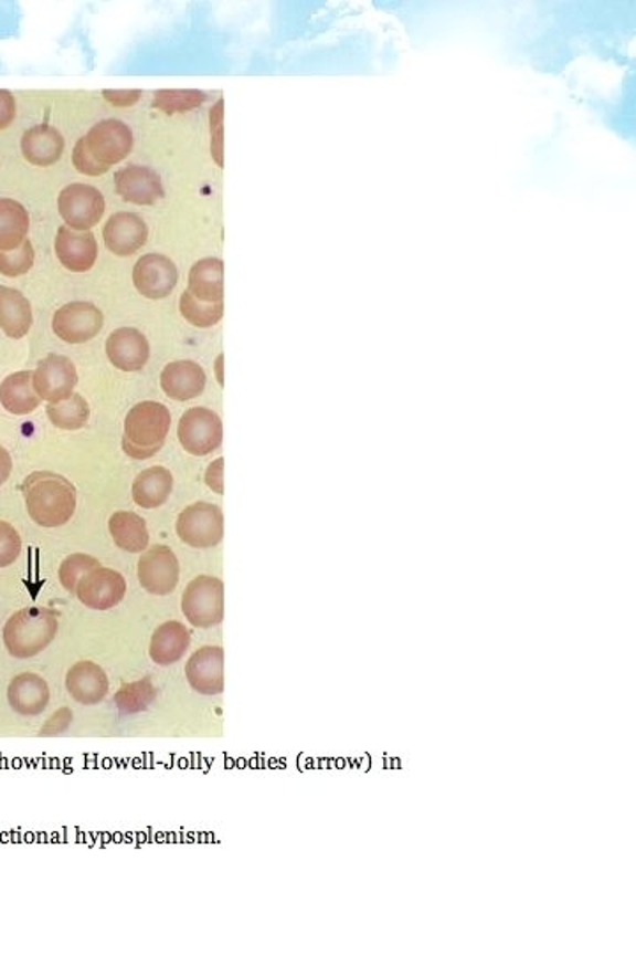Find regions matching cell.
Listing matches in <instances>:
<instances>
[{
    "mask_svg": "<svg viewBox=\"0 0 636 955\" xmlns=\"http://www.w3.org/2000/svg\"><path fill=\"white\" fill-rule=\"evenodd\" d=\"M46 414L57 429L80 430L87 424L91 407L82 395L71 393L61 402L49 403Z\"/></svg>",
    "mask_w": 636,
    "mask_h": 955,
    "instance_id": "obj_30",
    "label": "cell"
},
{
    "mask_svg": "<svg viewBox=\"0 0 636 955\" xmlns=\"http://www.w3.org/2000/svg\"><path fill=\"white\" fill-rule=\"evenodd\" d=\"M223 261L208 256L191 267L188 291L203 303H223Z\"/></svg>",
    "mask_w": 636,
    "mask_h": 955,
    "instance_id": "obj_26",
    "label": "cell"
},
{
    "mask_svg": "<svg viewBox=\"0 0 636 955\" xmlns=\"http://www.w3.org/2000/svg\"><path fill=\"white\" fill-rule=\"evenodd\" d=\"M32 326L31 303L22 292L0 285V329L9 338H22Z\"/></svg>",
    "mask_w": 636,
    "mask_h": 955,
    "instance_id": "obj_27",
    "label": "cell"
},
{
    "mask_svg": "<svg viewBox=\"0 0 636 955\" xmlns=\"http://www.w3.org/2000/svg\"><path fill=\"white\" fill-rule=\"evenodd\" d=\"M223 468H225V460L216 459L209 465L208 471H205V483L216 494H223V491H225L223 489Z\"/></svg>",
    "mask_w": 636,
    "mask_h": 955,
    "instance_id": "obj_42",
    "label": "cell"
},
{
    "mask_svg": "<svg viewBox=\"0 0 636 955\" xmlns=\"http://www.w3.org/2000/svg\"><path fill=\"white\" fill-rule=\"evenodd\" d=\"M59 212L70 229L85 232L105 214V197L94 186L73 182L59 195Z\"/></svg>",
    "mask_w": 636,
    "mask_h": 955,
    "instance_id": "obj_6",
    "label": "cell"
},
{
    "mask_svg": "<svg viewBox=\"0 0 636 955\" xmlns=\"http://www.w3.org/2000/svg\"><path fill=\"white\" fill-rule=\"evenodd\" d=\"M126 579L119 571L97 566L85 575L76 588V597L85 607L93 610H108L119 606L126 595Z\"/></svg>",
    "mask_w": 636,
    "mask_h": 955,
    "instance_id": "obj_13",
    "label": "cell"
},
{
    "mask_svg": "<svg viewBox=\"0 0 636 955\" xmlns=\"http://www.w3.org/2000/svg\"><path fill=\"white\" fill-rule=\"evenodd\" d=\"M186 680L200 695H220L225 690V651L203 646L186 663Z\"/></svg>",
    "mask_w": 636,
    "mask_h": 955,
    "instance_id": "obj_12",
    "label": "cell"
},
{
    "mask_svg": "<svg viewBox=\"0 0 636 955\" xmlns=\"http://www.w3.org/2000/svg\"><path fill=\"white\" fill-rule=\"evenodd\" d=\"M55 253L66 270L85 273L96 264L97 243L93 232H80L64 225L55 238Z\"/></svg>",
    "mask_w": 636,
    "mask_h": 955,
    "instance_id": "obj_18",
    "label": "cell"
},
{
    "mask_svg": "<svg viewBox=\"0 0 636 955\" xmlns=\"http://www.w3.org/2000/svg\"><path fill=\"white\" fill-rule=\"evenodd\" d=\"M179 441L190 455L205 456L220 448L223 423L220 416L205 407H193L179 421Z\"/></svg>",
    "mask_w": 636,
    "mask_h": 955,
    "instance_id": "obj_7",
    "label": "cell"
},
{
    "mask_svg": "<svg viewBox=\"0 0 636 955\" xmlns=\"http://www.w3.org/2000/svg\"><path fill=\"white\" fill-rule=\"evenodd\" d=\"M115 190L126 202L152 206L163 197V185L155 170L141 165H129L115 174Z\"/></svg>",
    "mask_w": 636,
    "mask_h": 955,
    "instance_id": "obj_15",
    "label": "cell"
},
{
    "mask_svg": "<svg viewBox=\"0 0 636 955\" xmlns=\"http://www.w3.org/2000/svg\"><path fill=\"white\" fill-rule=\"evenodd\" d=\"M17 115V103H14L13 94L0 88V129L8 128L9 124L13 123Z\"/></svg>",
    "mask_w": 636,
    "mask_h": 955,
    "instance_id": "obj_41",
    "label": "cell"
},
{
    "mask_svg": "<svg viewBox=\"0 0 636 955\" xmlns=\"http://www.w3.org/2000/svg\"><path fill=\"white\" fill-rule=\"evenodd\" d=\"M137 574L141 588L156 597H165L177 588L181 568L172 548L155 545L141 554Z\"/></svg>",
    "mask_w": 636,
    "mask_h": 955,
    "instance_id": "obj_8",
    "label": "cell"
},
{
    "mask_svg": "<svg viewBox=\"0 0 636 955\" xmlns=\"http://www.w3.org/2000/svg\"><path fill=\"white\" fill-rule=\"evenodd\" d=\"M184 618L197 628H212L225 618V586L212 575H200L186 586L181 598Z\"/></svg>",
    "mask_w": 636,
    "mask_h": 955,
    "instance_id": "obj_4",
    "label": "cell"
},
{
    "mask_svg": "<svg viewBox=\"0 0 636 955\" xmlns=\"http://www.w3.org/2000/svg\"><path fill=\"white\" fill-rule=\"evenodd\" d=\"M71 722H73V713H71L70 707H61V710H57V712L50 716L49 721L44 722L40 734L41 736L64 734L70 730Z\"/></svg>",
    "mask_w": 636,
    "mask_h": 955,
    "instance_id": "obj_39",
    "label": "cell"
},
{
    "mask_svg": "<svg viewBox=\"0 0 636 955\" xmlns=\"http://www.w3.org/2000/svg\"><path fill=\"white\" fill-rule=\"evenodd\" d=\"M73 165H75L76 170L80 174H85V176H103V174L108 172V168L102 167V165L97 164L96 159L93 158V155L88 153L87 147H85L84 138H80L76 141L75 149H73Z\"/></svg>",
    "mask_w": 636,
    "mask_h": 955,
    "instance_id": "obj_38",
    "label": "cell"
},
{
    "mask_svg": "<svg viewBox=\"0 0 636 955\" xmlns=\"http://www.w3.org/2000/svg\"><path fill=\"white\" fill-rule=\"evenodd\" d=\"M8 703L18 715H41L50 704L49 683L34 672H22L9 683Z\"/></svg>",
    "mask_w": 636,
    "mask_h": 955,
    "instance_id": "obj_20",
    "label": "cell"
},
{
    "mask_svg": "<svg viewBox=\"0 0 636 955\" xmlns=\"http://www.w3.org/2000/svg\"><path fill=\"white\" fill-rule=\"evenodd\" d=\"M23 158L35 167H50L57 164L64 153V138L49 124H40L26 129L22 138Z\"/></svg>",
    "mask_w": 636,
    "mask_h": 955,
    "instance_id": "obj_22",
    "label": "cell"
},
{
    "mask_svg": "<svg viewBox=\"0 0 636 955\" xmlns=\"http://www.w3.org/2000/svg\"><path fill=\"white\" fill-rule=\"evenodd\" d=\"M99 566L96 557L87 556V554H71L59 566V580L62 588L70 592H76L80 580L84 579L85 575L96 570Z\"/></svg>",
    "mask_w": 636,
    "mask_h": 955,
    "instance_id": "obj_34",
    "label": "cell"
},
{
    "mask_svg": "<svg viewBox=\"0 0 636 955\" xmlns=\"http://www.w3.org/2000/svg\"><path fill=\"white\" fill-rule=\"evenodd\" d=\"M84 144L97 164L110 170L131 153L132 133L123 120L106 119L94 124Z\"/></svg>",
    "mask_w": 636,
    "mask_h": 955,
    "instance_id": "obj_9",
    "label": "cell"
},
{
    "mask_svg": "<svg viewBox=\"0 0 636 955\" xmlns=\"http://www.w3.org/2000/svg\"><path fill=\"white\" fill-rule=\"evenodd\" d=\"M11 471H13V460H11L8 450L0 447V485H4L8 482Z\"/></svg>",
    "mask_w": 636,
    "mask_h": 955,
    "instance_id": "obj_43",
    "label": "cell"
},
{
    "mask_svg": "<svg viewBox=\"0 0 636 955\" xmlns=\"http://www.w3.org/2000/svg\"><path fill=\"white\" fill-rule=\"evenodd\" d=\"M209 128H211V155L218 167H223V99L209 112Z\"/></svg>",
    "mask_w": 636,
    "mask_h": 955,
    "instance_id": "obj_37",
    "label": "cell"
},
{
    "mask_svg": "<svg viewBox=\"0 0 636 955\" xmlns=\"http://www.w3.org/2000/svg\"><path fill=\"white\" fill-rule=\"evenodd\" d=\"M32 265H34V248L29 239L13 250H0V274L9 279L29 273Z\"/></svg>",
    "mask_w": 636,
    "mask_h": 955,
    "instance_id": "obj_35",
    "label": "cell"
},
{
    "mask_svg": "<svg viewBox=\"0 0 636 955\" xmlns=\"http://www.w3.org/2000/svg\"><path fill=\"white\" fill-rule=\"evenodd\" d=\"M26 512L41 527L64 526L75 515L76 489L67 478L50 471H35L20 486Z\"/></svg>",
    "mask_w": 636,
    "mask_h": 955,
    "instance_id": "obj_1",
    "label": "cell"
},
{
    "mask_svg": "<svg viewBox=\"0 0 636 955\" xmlns=\"http://www.w3.org/2000/svg\"><path fill=\"white\" fill-rule=\"evenodd\" d=\"M103 96H105L106 102L110 103L114 106H132L135 103L140 99L141 91L138 88H124V91H112V88H105L103 91Z\"/></svg>",
    "mask_w": 636,
    "mask_h": 955,
    "instance_id": "obj_40",
    "label": "cell"
},
{
    "mask_svg": "<svg viewBox=\"0 0 636 955\" xmlns=\"http://www.w3.org/2000/svg\"><path fill=\"white\" fill-rule=\"evenodd\" d=\"M102 309L85 301H75L61 306L52 321L53 333L67 344H85L93 340L94 336L102 332Z\"/></svg>",
    "mask_w": 636,
    "mask_h": 955,
    "instance_id": "obj_10",
    "label": "cell"
},
{
    "mask_svg": "<svg viewBox=\"0 0 636 955\" xmlns=\"http://www.w3.org/2000/svg\"><path fill=\"white\" fill-rule=\"evenodd\" d=\"M34 371L23 370L6 377L0 385V403L11 414L23 416L40 407V395L32 382Z\"/></svg>",
    "mask_w": 636,
    "mask_h": 955,
    "instance_id": "obj_24",
    "label": "cell"
},
{
    "mask_svg": "<svg viewBox=\"0 0 636 955\" xmlns=\"http://www.w3.org/2000/svg\"><path fill=\"white\" fill-rule=\"evenodd\" d=\"M156 695H158V690H156L155 683L149 678H144V680L132 681L128 685L120 686L114 701L120 713L132 715V713L147 710L150 704L155 703Z\"/></svg>",
    "mask_w": 636,
    "mask_h": 955,
    "instance_id": "obj_31",
    "label": "cell"
},
{
    "mask_svg": "<svg viewBox=\"0 0 636 955\" xmlns=\"http://www.w3.org/2000/svg\"><path fill=\"white\" fill-rule=\"evenodd\" d=\"M182 317L197 327H212L223 317V303H203L197 300L190 291H186L179 300Z\"/></svg>",
    "mask_w": 636,
    "mask_h": 955,
    "instance_id": "obj_33",
    "label": "cell"
},
{
    "mask_svg": "<svg viewBox=\"0 0 636 955\" xmlns=\"http://www.w3.org/2000/svg\"><path fill=\"white\" fill-rule=\"evenodd\" d=\"M176 264L161 253H147L138 259L132 270V283L141 296L149 300H163L176 288Z\"/></svg>",
    "mask_w": 636,
    "mask_h": 955,
    "instance_id": "obj_14",
    "label": "cell"
},
{
    "mask_svg": "<svg viewBox=\"0 0 636 955\" xmlns=\"http://www.w3.org/2000/svg\"><path fill=\"white\" fill-rule=\"evenodd\" d=\"M191 637L188 628L179 621H167L159 625L150 639L149 654L158 665H172L184 659L190 648Z\"/></svg>",
    "mask_w": 636,
    "mask_h": 955,
    "instance_id": "obj_23",
    "label": "cell"
},
{
    "mask_svg": "<svg viewBox=\"0 0 636 955\" xmlns=\"http://www.w3.org/2000/svg\"><path fill=\"white\" fill-rule=\"evenodd\" d=\"M29 212L13 199H0V250L20 246L29 232Z\"/></svg>",
    "mask_w": 636,
    "mask_h": 955,
    "instance_id": "obj_29",
    "label": "cell"
},
{
    "mask_svg": "<svg viewBox=\"0 0 636 955\" xmlns=\"http://www.w3.org/2000/svg\"><path fill=\"white\" fill-rule=\"evenodd\" d=\"M149 342L135 327H119L106 340V356L115 368L138 371L149 359Z\"/></svg>",
    "mask_w": 636,
    "mask_h": 955,
    "instance_id": "obj_17",
    "label": "cell"
},
{
    "mask_svg": "<svg viewBox=\"0 0 636 955\" xmlns=\"http://www.w3.org/2000/svg\"><path fill=\"white\" fill-rule=\"evenodd\" d=\"M35 393L46 402H61L70 397L78 382L75 365L66 356L50 354L41 359L32 376Z\"/></svg>",
    "mask_w": 636,
    "mask_h": 955,
    "instance_id": "obj_11",
    "label": "cell"
},
{
    "mask_svg": "<svg viewBox=\"0 0 636 955\" xmlns=\"http://www.w3.org/2000/svg\"><path fill=\"white\" fill-rule=\"evenodd\" d=\"M59 632V616L46 607H25L6 621V650L14 659H32L46 650Z\"/></svg>",
    "mask_w": 636,
    "mask_h": 955,
    "instance_id": "obj_2",
    "label": "cell"
},
{
    "mask_svg": "<svg viewBox=\"0 0 636 955\" xmlns=\"http://www.w3.org/2000/svg\"><path fill=\"white\" fill-rule=\"evenodd\" d=\"M173 476L167 468L155 465V468L141 471L132 482V500L138 506L146 510L158 508L167 503L172 494Z\"/></svg>",
    "mask_w": 636,
    "mask_h": 955,
    "instance_id": "obj_25",
    "label": "cell"
},
{
    "mask_svg": "<svg viewBox=\"0 0 636 955\" xmlns=\"http://www.w3.org/2000/svg\"><path fill=\"white\" fill-rule=\"evenodd\" d=\"M66 690L82 706H96L108 694L110 683L103 668L91 660H82L67 671Z\"/></svg>",
    "mask_w": 636,
    "mask_h": 955,
    "instance_id": "obj_19",
    "label": "cell"
},
{
    "mask_svg": "<svg viewBox=\"0 0 636 955\" xmlns=\"http://www.w3.org/2000/svg\"><path fill=\"white\" fill-rule=\"evenodd\" d=\"M221 361H223V356H220V358H218V374H220V376L218 377H220V382H223V377H221Z\"/></svg>",
    "mask_w": 636,
    "mask_h": 955,
    "instance_id": "obj_44",
    "label": "cell"
},
{
    "mask_svg": "<svg viewBox=\"0 0 636 955\" xmlns=\"http://www.w3.org/2000/svg\"><path fill=\"white\" fill-rule=\"evenodd\" d=\"M115 545L126 553H144L149 547V531L140 515L135 512H115L108 521Z\"/></svg>",
    "mask_w": 636,
    "mask_h": 955,
    "instance_id": "obj_28",
    "label": "cell"
},
{
    "mask_svg": "<svg viewBox=\"0 0 636 955\" xmlns=\"http://www.w3.org/2000/svg\"><path fill=\"white\" fill-rule=\"evenodd\" d=\"M22 554V538L8 522L0 521V568L13 565Z\"/></svg>",
    "mask_w": 636,
    "mask_h": 955,
    "instance_id": "obj_36",
    "label": "cell"
},
{
    "mask_svg": "<svg viewBox=\"0 0 636 955\" xmlns=\"http://www.w3.org/2000/svg\"><path fill=\"white\" fill-rule=\"evenodd\" d=\"M205 380V371L194 361L170 363L159 377L165 393L177 402H186L202 395Z\"/></svg>",
    "mask_w": 636,
    "mask_h": 955,
    "instance_id": "obj_21",
    "label": "cell"
},
{
    "mask_svg": "<svg viewBox=\"0 0 636 955\" xmlns=\"http://www.w3.org/2000/svg\"><path fill=\"white\" fill-rule=\"evenodd\" d=\"M208 99V94L199 88H163L155 94L152 106L156 111H161L163 114H184V112L193 111L197 106L203 105Z\"/></svg>",
    "mask_w": 636,
    "mask_h": 955,
    "instance_id": "obj_32",
    "label": "cell"
},
{
    "mask_svg": "<svg viewBox=\"0 0 636 955\" xmlns=\"http://www.w3.org/2000/svg\"><path fill=\"white\" fill-rule=\"evenodd\" d=\"M176 527L179 538L194 548L216 547L225 533V522L220 506L203 501L184 508L177 518Z\"/></svg>",
    "mask_w": 636,
    "mask_h": 955,
    "instance_id": "obj_5",
    "label": "cell"
},
{
    "mask_svg": "<svg viewBox=\"0 0 636 955\" xmlns=\"http://www.w3.org/2000/svg\"><path fill=\"white\" fill-rule=\"evenodd\" d=\"M170 424L172 416L163 403L147 400L131 407L124 420V453L135 460L155 456L167 441Z\"/></svg>",
    "mask_w": 636,
    "mask_h": 955,
    "instance_id": "obj_3",
    "label": "cell"
},
{
    "mask_svg": "<svg viewBox=\"0 0 636 955\" xmlns=\"http://www.w3.org/2000/svg\"><path fill=\"white\" fill-rule=\"evenodd\" d=\"M146 221L141 220L135 212H115L110 220L106 221L103 229V239L112 253L119 256L132 255L146 244Z\"/></svg>",
    "mask_w": 636,
    "mask_h": 955,
    "instance_id": "obj_16",
    "label": "cell"
}]
</instances>
